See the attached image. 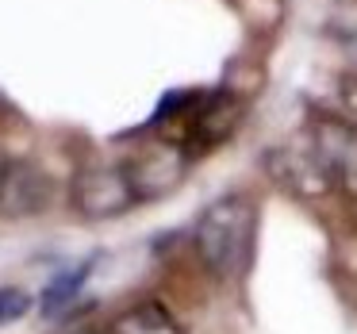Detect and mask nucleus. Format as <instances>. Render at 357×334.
<instances>
[{
  "instance_id": "9",
  "label": "nucleus",
  "mask_w": 357,
  "mask_h": 334,
  "mask_svg": "<svg viewBox=\"0 0 357 334\" xmlns=\"http://www.w3.org/2000/svg\"><path fill=\"white\" fill-rule=\"evenodd\" d=\"M27 311H31V296H27L24 288H12V284L0 288V326L20 323Z\"/></svg>"
},
{
  "instance_id": "3",
  "label": "nucleus",
  "mask_w": 357,
  "mask_h": 334,
  "mask_svg": "<svg viewBox=\"0 0 357 334\" xmlns=\"http://www.w3.org/2000/svg\"><path fill=\"white\" fill-rule=\"evenodd\" d=\"M73 208L85 219H116L139 204V192L131 185V173L123 162H89L73 177Z\"/></svg>"
},
{
  "instance_id": "7",
  "label": "nucleus",
  "mask_w": 357,
  "mask_h": 334,
  "mask_svg": "<svg viewBox=\"0 0 357 334\" xmlns=\"http://www.w3.org/2000/svg\"><path fill=\"white\" fill-rule=\"evenodd\" d=\"M108 334H185V326L162 300H139L112 319Z\"/></svg>"
},
{
  "instance_id": "4",
  "label": "nucleus",
  "mask_w": 357,
  "mask_h": 334,
  "mask_svg": "<svg viewBox=\"0 0 357 334\" xmlns=\"http://www.w3.org/2000/svg\"><path fill=\"white\" fill-rule=\"evenodd\" d=\"M123 165H127V173H131V185H135V192H139V200H154V196L177 188L181 173H185V165H188V154L177 150L173 142H158V146L142 150L139 158H131V162H123Z\"/></svg>"
},
{
  "instance_id": "8",
  "label": "nucleus",
  "mask_w": 357,
  "mask_h": 334,
  "mask_svg": "<svg viewBox=\"0 0 357 334\" xmlns=\"http://www.w3.org/2000/svg\"><path fill=\"white\" fill-rule=\"evenodd\" d=\"M89 269H93V257H89L85 265H73V269L58 273V277L50 280L47 288H43V296H39V308H43V315H62V311L70 308L73 300H77L81 284L89 280Z\"/></svg>"
},
{
  "instance_id": "6",
  "label": "nucleus",
  "mask_w": 357,
  "mask_h": 334,
  "mask_svg": "<svg viewBox=\"0 0 357 334\" xmlns=\"http://www.w3.org/2000/svg\"><path fill=\"white\" fill-rule=\"evenodd\" d=\"M47 200V177L35 173L31 165H4L0 181V208L4 215H31Z\"/></svg>"
},
{
  "instance_id": "2",
  "label": "nucleus",
  "mask_w": 357,
  "mask_h": 334,
  "mask_svg": "<svg viewBox=\"0 0 357 334\" xmlns=\"http://www.w3.org/2000/svg\"><path fill=\"white\" fill-rule=\"evenodd\" d=\"M307 150L326 185L346 196H357V123L342 116L315 112L307 123Z\"/></svg>"
},
{
  "instance_id": "1",
  "label": "nucleus",
  "mask_w": 357,
  "mask_h": 334,
  "mask_svg": "<svg viewBox=\"0 0 357 334\" xmlns=\"http://www.w3.org/2000/svg\"><path fill=\"white\" fill-rule=\"evenodd\" d=\"M192 246L200 261L219 280H238L254 265L257 250V204L246 192L215 196L208 208L196 215Z\"/></svg>"
},
{
  "instance_id": "10",
  "label": "nucleus",
  "mask_w": 357,
  "mask_h": 334,
  "mask_svg": "<svg viewBox=\"0 0 357 334\" xmlns=\"http://www.w3.org/2000/svg\"><path fill=\"white\" fill-rule=\"evenodd\" d=\"M0 181H4V162H0Z\"/></svg>"
},
{
  "instance_id": "5",
  "label": "nucleus",
  "mask_w": 357,
  "mask_h": 334,
  "mask_svg": "<svg viewBox=\"0 0 357 334\" xmlns=\"http://www.w3.org/2000/svg\"><path fill=\"white\" fill-rule=\"evenodd\" d=\"M265 165H269V173L277 177L280 188H288V192H300V196H319L326 192V177L319 173L315 158H311V150H273L269 158H265Z\"/></svg>"
}]
</instances>
